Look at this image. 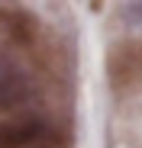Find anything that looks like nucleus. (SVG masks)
I'll return each instance as SVG.
<instances>
[{
	"label": "nucleus",
	"mask_w": 142,
	"mask_h": 148,
	"mask_svg": "<svg viewBox=\"0 0 142 148\" xmlns=\"http://www.w3.org/2000/svg\"><path fill=\"white\" fill-rule=\"evenodd\" d=\"M45 135L42 119H10L0 122V148H26Z\"/></svg>",
	"instance_id": "nucleus-3"
},
{
	"label": "nucleus",
	"mask_w": 142,
	"mask_h": 148,
	"mask_svg": "<svg viewBox=\"0 0 142 148\" xmlns=\"http://www.w3.org/2000/svg\"><path fill=\"white\" fill-rule=\"evenodd\" d=\"M139 13H142V3H139Z\"/></svg>",
	"instance_id": "nucleus-4"
},
{
	"label": "nucleus",
	"mask_w": 142,
	"mask_h": 148,
	"mask_svg": "<svg viewBox=\"0 0 142 148\" xmlns=\"http://www.w3.org/2000/svg\"><path fill=\"white\" fill-rule=\"evenodd\" d=\"M0 36L16 45H29L36 36V16L16 0H0Z\"/></svg>",
	"instance_id": "nucleus-2"
},
{
	"label": "nucleus",
	"mask_w": 142,
	"mask_h": 148,
	"mask_svg": "<svg viewBox=\"0 0 142 148\" xmlns=\"http://www.w3.org/2000/svg\"><path fill=\"white\" fill-rule=\"evenodd\" d=\"M29 100V77L0 48V110H16Z\"/></svg>",
	"instance_id": "nucleus-1"
}]
</instances>
